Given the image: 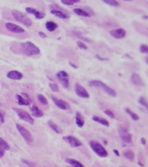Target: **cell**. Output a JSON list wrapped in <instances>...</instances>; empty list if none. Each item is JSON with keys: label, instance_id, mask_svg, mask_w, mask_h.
Here are the masks:
<instances>
[{"label": "cell", "instance_id": "obj_1", "mask_svg": "<svg viewBox=\"0 0 148 167\" xmlns=\"http://www.w3.org/2000/svg\"><path fill=\"white\" fill-rule=\"evenodd\" d=\"M20 48L24 54L29 56L38 55L41 52L39 48L30 41H26L21 43Z\"/></svg>", "mask_w": 148, "mask_h": 167}, {"label": "cell", "instance_id": "obj_2", "mask_svg": "<svg viewBox=\"0 0 148 167\" xmlns=\"http://www.w3.org/2000/svg\"><path fill=\"white\" fill-rule=\"evenodd\" d=\"M88 84L89 85L92 86V87L100 88L101 89H103L105 93H107L108 95H109L111 97H115L116 95H117L115 90H114L112 88L109 87L108 85H107L104 82L100 81V80H91V81L89 82Z\"/></svg>", "mask_w": 148, "mask_h": 167}, {"label": "cell", "instance_id": "obj_3", "mask_svg": "<svg viewBox=\"0 0 148 167\" xmlns=\"http://www.w3.org/2000/svg\"><path fill=\"white\" fill-rule=\"evenodd\" d=\"M12 15L16 20L25 26L30 27L33 24L32 21H31V20L28 17H27V16L23 13L19 11V10H12Z\"/></svg>", "mask_w": 148, "mask_h": 167}, {"label": "cell", "instance_id": "obj_4", "mask_svg": "<svg viewBox=\"0 0 148 167\" xmlns=\"http://www.w3.org/2000/svg\"><path fill=\"white\" fill-rule=\"evenodd\" d=\"M89 146H90L92 149L93 151V152L97 155H98L99 157L103 158L108 157V153L107 149H106L100 143L93 141H89Z\"/></svg>", "mask_w": 148, "mask_h": 167}, {"label": "cell", "instance_id": "obj_5", "mask_svg": "<svg viewBox=\"0 0 148 167\" xmlns=\"http://www.w3.org/2000/svg\"><path fill=\"white\" fill-rule=\"evenodd\" d=\"M14 111L17 113L18 116L20 118L21 120H22L26 122L29 123L31 125H34V120L33 117L31 116V115L28 112H25L22 109H17V108H13Z\"/></svg>", "mask_w": 148, "mask_h": 167}, {"label": "cell", "instance_id": "obj_6", "mask_svg": "<svg viewBox=\"0 0 148 167\" xmlns=\"http://www.w3.org/2000/svg\"><path fill=\"white\" fill-rule=\"evenodd\" d=\"M56 77L65 88H69V75L65 71H61L56 74Z\"/></svg>", "mask_w": 148, "mask_h": 167}, {"label": "cell", "instance_id": "obj_7", "mask_svg": "<svg viewBox=\"0 0 148 167\" xmlns=\"http://www.w3.org/2000/svg\"><path fill=\"white\" fill-rule=\"evenodd\" d=\"M16 127H17L18 132L22 135L23 138L25 140V141L28 144H31L33 142V138L31 134L29 133L28 130H27L25 127L22 126L21 125L17 123L16 124Z\"/></svg>", "mask_w": 148, "mask_h": 167}, {"label": "cell", "instance_id": "obj_8", "mask_svg": "<svg viewBox=\"0 0 148 167\" xmlns=\"http://www.w3.org/2000/svg\"><path fill=\"white\" fill-rule=\"evenodd\" d=\"M18 104L21 106H28L32 103L29 96L26 93H22L21 95H17Z\"/></svg>", "mask_w": 148, "mask_h": 167}, {"label": "cell", "instance_id": "obj_9", "mask_svg": "<svg viewBox=\"0 0 148 167\" xmlns=\"http://www.w3.org/2000/svg\"><path fill=\"white\" fill-rule=\"evenodd\" d=\"M63 139L64 140L65 142L69 144L70 146L72 148H77L79 146H81L83 144L81 142V141H79L77 138L73 137L72 135L65 136L64 137H63Z\"/></svg>", "mask_w": 148, "mask_h": 167}, {"label": "cell", "instance_id": "obj_10", "mask_svg": "<svg viewBox=\"0 0 148 167\" xmlns=\"http://www.w3.org/2000/svg\"><path fill=\"white\" fill-rule=\"evenodd\" d=\"M51 98H52L53 102L54 103L55 105L57 107L59 108V109L63 110H68V109H71L69 104L67 103L66 101L57 99L54 95H52Z\"/></svg>", "mask_w": 148, "mask_h": 167}, {"label": "cell", "instance_id": "obj_11", "mask_svg": "<svg viewBox=\"0 0 148 167\" xmlns=\"http://www.w3.org/2000/svg\"><path fill=\"white\" fill-rule=\"evenodd\" d=\"M5 28L8 31L14 34H22L25 32L24 29L22 27L11 22H7L5 24Z\"/></svg>", "mask_w": 148, "mask_h": 167}, {"label": "cell", "instance_id": "obj_12", "mask_svg": "<svg viewBox=\"0 0 148 167\" xmlns=\"http://www.w3.org/2000/svg\"><path fill=\"white\" fill-rule=\"evenodd\" d=\"M75 91L76 95L81 98L88 99L89 97V94L88 92V91L80 84H76L75 86Z\"/></svg>", "mask_w": 148, "mask_h": 167}, {"label": "cell", "instance_id": "obj_13", "mask_svg": "<svg viewBox=\"0 0 148 167\" xmlns=\"http://www.w3.org/2000/svg\"><path fill=\"white\" fill-rule=\"evenodd\" d=\"M120 138L123 142L126 144H132V134L129 133L128 131L124 128H121L119 130Z\"/></svg>", "mask_w": 148, "mask_h": 167}, {"label": "cell", "instance_id": "obj_14", "mask_svg": "<svg viewBox=\"0 0 148 167\" xmlns=\"http://www.w3.org/2000/svg\"><path fill=\"white\" fill-rule=\"evenodd\" d=\"M110 35L112 37L117 39H121L125 37L127 33L126 31L122 28H118V29H115L109 31Z\"/></svg>", "mask_w": 148, "mask_h": 167}, {"label": "cell", "instance_id": "obj_15", "mask_svg": "<svg viewBox=\"0 0 148 167\" xmlns=\"http://www.w3.org/2000/svg\"><path fill=\"white\" fill-rule=\"evenodd\" d=\"M25 11L29 14H33L37 19H43L45 17V16H46L45 13L40 12L39 11V10L31 7H26Z\"/></svg>", "mask_w": 148, "mask_h": 167}, {"label": "cell", "instance_id": "obj_16", "mask_svg": "<svg viewBox=\"0 0 148 167\" xmlns=\"http://www.w3.org/2000/svg\"><path fill=\"white\" fill-rule=\"evenodd\" d=\"M130 81L133 84L138 86H140V87L145 85L143 80H142L139 75L136 73L132 74L130 77Z\"/></svg>", "mask_w": 148, "mask_h": 167}, {"label": "cell", "instance_id": "obj_17", "mask_svg": "<svg viewBox=\"0 0 148 167\" xmlns=\"http://www.w3.org/2000/svg\"><path fill=\"white\" fill-rule=\"evenodd\" d=\"M50 13L61 19H68L70 18L69 15L57 9H52L50 10Z\"/></svg>", "mask_w": 148, "mask_h": 167}, {"label": "cell", "instance_id": "obj_18", "mask_svg": "<svg viewBox=\"0 0 148 167\" xmlns=\"http://www.w3.org/2000/svg\"><path fill=\"white\" fill-rule=\"evenodd\" d=\"M9 149L10 147L7 142L2 138L0 137V158H2L3 157L5 151H7Z\"/></svg>", "mask_w": 148, "mask_h": 167}, {"label": "cell", "instance_id": "obj_19", "mask_svg": "<svg viewBox=\"0 0 148 167\" xmlns=\"http://www.w3.org/2000/svg\"><path fill=\"white\" fill-rule=\"evenodd\" d=\"M7 77L14 80H20L23 78V74L18 71H10L7 74Z\"/></svg>", "mask_w": 148, "mask_h": 167}, {"label": "cell", "instance_id": "obj_20", "mask_svg": "<svg viewBox=\"0 0 148 167\" xmlns=\"http://www.w3.org/2000/svg\"><path fill=\"white\" fill-rule=\"evenodd\" d=\"M75 121L77 127H82L85 123V120H84V117L80 112H76L75 115Z\"/></svg>", "mask_w": 148, "mask_h": 167}, {"label": "cell", "instance_id": "obj_21", "mask_svg": "<svg viewBox=\"0 0 148 167\" xmlns=\"http://www.w3.org/2000/svg\"><path fill=\"white\" fill-rule=\"evenodd\" d=\"M30 110H31V115H32L33 117H41L43 116V112L35 105H33L32 106H31Z\"/></svg>", "mask_w": 148, "mask_h": 167}, {"label": "cell", "instance_id": "obj_22", "mask_svg": "<svg viewBox=\"0 0 148 167\" xmlns=\"http://www.w3.org/2000/svg\"><path fill=\"white\" fill-rule=\"evenodd\" d=\"M73 12L75 13L76 15L80 16V17H86V18H90L91 15L89 13H88L86 10H84L80 8H76L74 9Z\"/></svg>", "mask_w": 148, "mask_h": 167}, {"label": "cell", "instance_id": "obj_23", "mask_svg": "<svg viewBox=\"0 0 148 167\" xmlns=\"http://www.w3.org/2000/svg\"><path fill=\"white\" fill-rule=\"evenodd\" d=\"M92 120L94 121L97 122L99 123H100V124L104 125V126H106V127H107L110 126L109 122L107 120L104 119V118H103L101 117H99L97 116H93L92 117Z\"/></svg>", "mask_w": 148, "mask_h": 167}, {"label": "cell", "instance_id": "obj_24", "mask_svg": "<svg viewBox=\"0 0 148 167\" xmlns=\"http://www.w3.org/2000/svg\"><path fill=\"white\" fill-rule=\"evenodd\" d=\"M45 26H46V30L50 32L54 31L58 28V25L57 24V23L54 22H52V21L46 22Z\"/></svg>", "mask_w": 148, "mask_h": 167}, {"label": "cell", "instance_id": "obj_25", "mask_svg": "<svg viewBox=\"0 0 148 167\" xmlns=\"http://www.w3.org/2000/svg\"><path fill=\"white\" fill-rule=\"evenodd\" d=\"M65 161L67 163L71 165L72 167H85L80 162L74 159L67 158L65 159Z\"/></svg>", "mask_w": 148, "mask_h": 167}, {"label": "cell", "instance_id": "obj_26", "mask_svg": "<svg viewBox=\"0 0 148 167\" xmlns=\"http://www.w3.org/2000/svg\"><path fill=\"white\" fill-rule=\"evenodd\" d=\"M48 124H49V127L55 133H56L57 134H60V133H62V130L61 129V128L59 126H58L57 124H56L55 123H54V122L52 121H48Z\"/></svg>", "mask_w": 148, "mask_h": 167}, {"label": "cell", "instance_id": "obj_27", "mask_svg": "<svg viewBox=\"0 0 148 167\" xmlns=\"http://www.w3.org/2000/svg\"><path fill=\"white\" fill-rule=\"evenodd\" d=\"M103 2L112 7H117L120 6L119 3L117 1H115V0H104V1H103Z\"/></svg>", "mask_w": 148, "mask_h": 167}, {"label": "cell", "instance_id": "obj_28", "mask_svg": "<svg viewBox=\"0 0 148 167\" xmlns=\"http://www.w3.org/2000/svg\"><path fill=\"white\" fill-rule=\"evenodd\" d=\"M125 110H126V112L127 113V114L131 117L132 119H133L134 121H138L140 119L139 116L137 115L136 113H134V112H133L131 110H130L129 109H126Z\"/></svg>", "mask_w": 148, "mask_h": 167}, {"label": "cell", "instance_id": "obj_29", "mask_svg": "<svg viewBox=\"0 0 148 167\" xmlns=\"http://www.w3.org/2000/svg\"><path fill=\"white\" fill-rule=\"evenodd\" d=\"M37 99L38 101H39V103L43 104L44 105H47L49 104V102H48V100L46 99V98L45 97L42 95V94H38L37 95Z\"/></svg>", "mask_w": 148, "mask_h": 167}, {"label": "cell", "instance_id": "obj_30", "mask_svg": "<svg viewBox=\"0 0 148 167\" xmlns=\"http://www.w3.org/2000/svg\"><path fill=\"white\" fill-rule=\"evenodd\" d=\"M125 157L130 161H133L134 159V153L132 151H127L124 153Z\"/></svg>", "mask_w": 148, "mask_h": 167}, {"label": "cell", "instance_id": "obj_31", "mask_svg": "<svg viewBox=\"0 0 148 167\" xmlns=\"http://www.w3.org/2000/svg\"><path fill=\"white\" fill-rule=\"evenodd\" d=\"M49 87L51 90L54 92H58L60 91V87L56 83H50L49 84Z\"/></svg>", "mask_w": 148, "mask_h": 167}, {"label": "cell", "instance_id": "obj_32", "mask_svg": "<svg viewBox=\"0 0 148 167\" xmlns=\"http://www.w3.org/2000/svg\"><path fill=\"white\" fill-rule=\"evenodd\" d=\"M138 103L140 105L143 106L144 107H145L146 109H147V103L146 100V99L144 97H140L138 99Z\"/></svg>", "mask_w": 148, "mask_h": 167}, {"label": "cell", "instance_id": "obj_33", "mask_svg": "<svg viewBox=\"0 0 148 167\" xmlns=\"http://www.w3.org/2000/svg\"><path fill=\"white\" fill-rule=\"evenodd\" d=\"M76 45H77L78 47L79 48H80V49H82V50H87L88 49V46L85 44H84V42H82L80 41H77L76 42Z\"/></svg>", "mask_w": 148, "mask_h": 167}, {"label": "cell", "instance_id": "obj_34", "mask_svg": "<svg viewBox=\"0 0 148 167\" xmlns=\"http://www.w3.org/2000/svg\"><path fill=\"white\" fill-rule=\"evenodd\" d=\"M80 1H72V0H62L61 2L66 5H72L73 4H75L76 3H78Z\"/></svg>", "mask_w": 148, "mask_h": 167}, {"label": "cell", "instance_id": "obj_35", "mask_svg": "<svg viewBox=\"0 0 148 167\" xmlns=\"http://www.w3.org/2000/svg\"><path fill=\"white\" fill-rule=\"evenodd\" d=\"M140 51L142 54H147L148 52V47L146 45H142L140 46Z\"/></svg>", "mask_w": 148, "mask_h": 167}, {"label": "cell", "instance_id": "obj_36", "mask_svg": "<svg viewBox=\"0 0 148 167\" xmlns=\"http://www.w3.org/2000/svg\"><path fill=\"white\" fill-rule=\"evenodd\" d=\"M104 114L106 115H107L108 116H109L111 118H114L115 117V115H114V113L112 111H110L109 110H105L104 111Z\"/></svg>", "mask_w": 148, "mask_h": 167}, {"label": "cell", "instance_id": "obj_37", "mask_svg": "<svg viewBox=\"0 0 148 167\" xmlns=\"http://www.w3.org/2000/svg\"><path fill=\"white\" fill-rule=\"evenodd\" d=\"M22 163H25V165H28L29 166H31V167H35V164L33 162H31V161L25 160V159H22Z\"/></svg>", "mask_w": 148, "mask_h": 167}, {"label": "cell", "instance_id": "obj_38", "mask_svg": "<svg viewBox=\"0 0 148 167\" xmlns=\"http://www.w3.org/2000/svg\"><path fill=\"white\" fill-rule=\"evenodd\" d=\"M39 37H41V38H46V37H47L46 35L43 31H39Z\"/></svg>", "mask_w": 148, "mask_h": 167}, {"label": "cell", "instance_id": "obj_39", "mask_svg": "<svg viewBox=\"0 0 148 167\" xmlns=\"http://www.w3.org/2000/svg\"><path fill=\"white\" fill-rule=\"evenodd\" d=\"M96 57H97V58L98 59V60H101V61L108 60V59H107V58H102V57H100V56H99V55H96Z\"/></svg>", "mask_w": 148, "mask_h": 167}, {"label": "cell", "instance_id": "obj_40", "mask_svg": "<svg viewBox=\"0 0 148 167\" xmlns=\"http://www.w3.org/2000/svg\"><path fill=\"white\" fill-rule=\"evenodd\" d=\"M5 121V120H4V117L3 116V114L1 113V112H0V122L3 123Z\"/></svg>", "mask_w": 148, "mask_h": 167}, {"label": "cell", "instance_id": "obj_41", "mask_svg": "<svg viewBox=\"0 0 148 167\" xmlns=\"http://www.w3.org/2000/svg\"><path fill=\"white\" fill-rule=\"evenodd\" d=\"M140 141H141V142H142V144H143V145H146V138H142Z\"/></svg>", "mask_w": 148, "mask_h": 167}, {"label": "cell", "instance_id": "obj_42", "mask_svg": "<svg viewBox=\"0 0 148 167\" xmlns=\"http://www.w3.org/2000/svg\"><path fill=\"white\" fill-rule=\"evenodd\" d=\"M69 65H70V66H71L72 67H73L74 69H78V67H77L76 66H75V65H74L73 63H71V62H69Z\"/></svg>", "mask_w": 148, "mask_h": 167}, {"label": "cell", "instance_id": "obj_43", "mask_svg": "<svg viewBox=\"0 0 148 167\" xmlns=\"http://www.w3.org/2000/svg\"><path fill=\"white\" fill-rule=\"evenodd\" d=\"M114 153H115V155L117 156H119V153L118 152V151L117 149H114Z\"/></svg>", "mask_w": 148, "mask_h": 167}, {"label": "cell", "instance_id": "obj_44", "mask_svg": "<svg viewBox=\"0 0 148 167\" xmlns=\"http://www.w3.org/2000/svg\"><path fill=\"white\" fill-rule=\"evenodd\" d=\"M143 18L144 19H147V16H144V17H143Z\"/></svg>", "mask_w": 148, "mask_h": 167}, {"label": "cell", "instance_id": "obj_45", "mask_svg": "<svg viewBox=\"0 0 148 167\" xmlns=\"http://www.w3.org/2000/svg\"><path fill=\"white\" fill-rule=\"evenodd\" d=\"M146 64H147V57H146Z\"/></svg>", "mask_w": 148, "mask_h": 167}, {"label": "cell", "instance_id": "obj_46", "mask_svg": "<svg viewBox=\"0 0 148 167\" xmlns=\"http://www.w3.org/2000/svg\"><path fill=\"white\" fill-rule=\"evenodd\" d=\"M68 167H72V166H68Z\"/></svg>", "mask_w": 148, "mask_h": 167}, {"label": "cell", "instance_id": "obj_47", "mask_svg": "<svg viewBox=\"0 0 148 167\" xmlns=\"http://www.w3.org/2000/svg\"><path fill=\"white\" fill-rule=\"evenodd\" d=\"M119 167H123V166H119Z\"/></svg>", "mask_w": 148, "mask_h": 167}]
</instances>
